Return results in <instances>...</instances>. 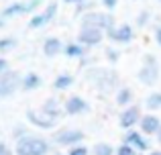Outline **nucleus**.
Here are the masks:
<instances>
[{
    "label": "nucleus",
    "mask_w": 161,
    "mask_h": 155,
    "mask_svg": "<svg viewBox=\"0 0 161 155\" xmlns=\"http://www.w3.org/2000/svg\"><path fill=\"white\" fill-rule=\"evenodd\" d=\"M23 76L14 69H6V72L0 76V98H10L16 90L20 88Z\"/></svg>",
    "instance_id": "obj_4"
},
{
    "label": "nucleus",
    "mask_w": 161,
    "mask_h": 155,
    "mask_svg": "<svg viewBox=\"0 0 161 155\" xmlns=\"http://www.w3.org/2000/svg\"><path fill=\"white\" fill-rule=\"evenodd\" d=\"M41 110H43V112H47L49 116H53L55 120H57L61 114H65V112H63V108H59L57 98H47V100L43 102V106H41Z\"/></svg>",
    "instance_id": "obj_17"
},
{
    "label": "nucleus",
    "mask_w": 161,
    "mask_h": 155,
    "mask_svg": "<svg viewBox=\"0 0 161 155\" xmlns=\"http://www.w3.org/2000/svg\"><path fill=\"white\" fill-rule=\"evenodd\" d=\"M55 14H57V2H51L43 12H35V14L31 16V20H29V27H31V29H41V27H45L49 20H53Z\"/></svg>",
    "instance_id": "obj_12"
},
{
    "label": "nucleus",
    "mask_w": 161,
    "mask_h": 155,
    "mask_svg": "<svg viewBox=\"0 0 161 155\" xmlns=\"http://www.w3.org/2000/svg\"><path fill=\"white\" fill-rule=\"evenodd\" d=\"M137 155H143V153H137Z\"/></svg>",
    "instance_id": "obj_37"
},
{
    "label": "nucleus",
    "mask_w": 161,
    "mask_h": 155,
    "mask_svg": "<svg viewBox=\"0 0 161 155\" xmlns=\"http://www.w3.org/2000/svg\"><path fill=\"white\" fill-rule=\"evenodd\" d=\"M0 145H2V137H0Z\"/></svg>",
    "instance_id": "obj_36"
},
{
    "label": "nucleus",
    "mask_w": 161,
    "mask_h": 155,
    "mask_svg": "<svg viewBox=\"0 0 161 155\" xmlns=\"http://www.w3.org/2000/svg\"><path fill=\"white\" fill-rule=\"evenodd\" d=\"M74 86V76L71 74H59L57 78L53 80V88L55 90H67V88H71Z\"/></svg>",
    "instance_id": "obj_18"
},
{
    "label": "nucleus",
    "mask_w": 161,
    "mask_h": 155,
    "mask_svg": "<svg viewBox=\"0 0 161 155\" xmlns=\"http://www.w3.org/2000/svg\"><path fill=\"white\" fill-rule=\"evenodd\" d=\"M43 53L47 57H55L57 53H63V43L59 37H47L43 43Z\"/></svg>",
    "instance_id": "obj_15"
},
{
    "label": "nucleus",
    "mask_w": 161,
    "mask_h": 155,
    "mask_svg": "<svg viewBox=\"0 0 161 155\" xmlns=\"http://www.w3.org/2000/svg\"><path fill=\"white\" fill-rule=\"evenodd\" d=\"M104 39V31L96 27H82L78 33V43L84 47H94Z\"/></svg>",
    "instance_id": "obj_9"
},
{
    "label": "nucleus",
    "mask_w": 161,
    "mask_h": 155,
    "mask_svg": "<svg viewBox=\"0 0 161 155\" xmlns=\"http://www.w3.org/2000/svg\"><path fill=\"white\" fill-rule=\"evenodd\" d=\"M65 2H69V4H74V2H82V0H65Z\"/></svg>",
    "instance_id": "obj_35"
},
{
    "label": "nucleus",
    "mask_w": 161,
    "mask_h": 155,
    "mask_svg": "<svg viewBox=\"0 0 161 155\" xmlns=\"http://www.w3.org/2000/svg\"><path fill=\"white\" fill-rule=\"evenodd\" d=\"M94 155H114V149L108 143H98L94 147Z\"/></svg>",
    "instance_id": "obj_23"
},
{
    "label": "nucleus",
    "mask_w": 161,
    "mask_h": 155,
    "mask_svg": "<svg viewBox=\"0 0 161 155\" xmlns=\"http://www.w3.org/2000/svg\"><path fill=\"white\" fill-rule=\"evenodd\" d=\"M90 151H88L86 145H75V147H69L67 149V155H88Z\"/></svg>",
    "instance_id": "obj_25"
},
{
    "label": "nucleus",
    "mask_w": 161,
    "mask_h": 155,
    "mask_svg": "<svg viewBox=\"0 0 161 155\" xmlns=\"http://www.w3.org/2000/svg\"><path fill=\"white\" fill-rule=\"evenodd\" d=\"M12 135H14V139L19 141V139H23V137L31 135V133H29V131H27L25 127H20V125H16V127H14V131H12Z\"/></svg>",
    "instance_id": "obj_26"
},
{
    "label": "nucleus",
    "mask_w": 161,
    "mask_h": 155,
    "mask_svg": "<svg viewBox=\"0 0 161 155\" xmlns=\"http://www.w3.org/2000/svg\"><path fill=\"white\" fill-rule=\"evenodd\" d=\"M84 51H86V47L80 43H67L63 45V53H65L67 57H84Z\"/></svg>",
    "instance_id": "obj_20"
},
{
    "label": "nucleus",
    "mask_w": 161,
    "mask_h": 155,
    "mask_svg": "<svg viewBox=\"0 0 161 155\" xmlns=\"http://www.w3.org/2000/svg\"><path fill=\"white\" fill-rule=\"evenodd\" d=\"M122 143L130 145V147H133L137 153H145V151H149V147H151L149 139H147V137L143 135V133L139 131V129L126 131V133H125V139H122Z\"/></svg>",
    "instance_id": "obj_8"
},
{
    "label": "nucleus",
    "mask_w": 161,
    "mask_h": 155,
    "mask_svg": "<svg viewBox=\"0 0 161 155\" xmlns=\"http://www.w3.org/2000/svg\"><path fill=\"white\" fill-rule=\"evenodd\" d=\"M161 129V120L157 114H143L141 123H139V131L143 133L145 137H153L157 135V131Z\"/></svg>",
    "instance_id": "obj_14"
},
{
    "label": "nucleus",
    "mask_w": 161,
    "mask_h": 155,
    "mask_svg": "<svg viewBox=\"0 0 161 155\" xmlns=\"http://www.w3.org/2000/svg\"><path fill=\"white\" fill-rule=\"evenodd\" d=\"M82 141H84V131L71 129V127L59 129L53 135V143H57L59 147H75V145H80Z\"/></svg>",
    "instance_id": "obj_3"
},
{
    "label": "nucleus",
    "mask_w": 161,
    "mask_h": 155,
    "mask_svg": "<svg viewBox=\"0 0 161 155\" xmlns=\"http://www.w3.org/2000/svg\"><path fill=\"white\" fill-rule=\"evenodd\" d=\"M145 104H147L149 110H159L161 108V92H151V94L147 96Z\"/></svg>",
    "instance_id": "obj_21"
},
{
    "label": "nucleus",
    "mask_w": 161,
    "mask_h": 155,
    "mask_svg": "<svg viewBox=\"0 0 161 155\" xmlns=\"http://www.w3.org/2000/svg\"><path fill=\"white\" fill-rule=\"evenodd\" d=\"M149 155H161V151H149Z\"/></svg>",
    "instance_id": "obj_34"
},
{
    "label": "nucleus",
    "mask_w": 161,
    "mask_h": 155,
    "mask_svg": "<svg viewBox=\"0 0 161 155\" xmlns=\"http://www.w3.org/2000/svg\"><path fill=\"white\" fill-rule=\"evenodd\" d=\"M41 4V0H25V2H12L0 12V19L6 20V19H12L16 14H27V12H35L37 6Z\"/></svg>",
    "instance_id": "obj_6"
},
{
    "label": "nucleus",
    "mask_w": 161,
    "mask_h": 155,
    "mask_svg": "<svg viewBox=\"0 0 161 155\" xmlns=\"http://www.w3.org/2000/svg\"><path fill=\"white\" fill-rule=\"evenodd\" d=\"M49 149H51L49 147V141L43 139V137H35V135L23 137L14 145L16 155H47Z\"/></svg>",
    "instance_id": "obj_1"
},
{
    "label": "nucleus",
    "mask_w": 161,
    "mask_h": 155,
    "mask_svg": "<svg viewBox=\"0 0 161 155\" xmlns=\"http://www.w3.org/2000/svg\"><path fill=\"white\" fill-rule=\"evenodd\" d=\"M14 47H16V39L14 37H2V39H0V53L12 51Z\"/></svg>",
    "instance_id": "obj_22"
},
{
    "label": "nucleus",
    "mask_w": 161,
    "mask_h": 155,
    "mask_svg": "<svg viewBox=\"0 0 161 155\" xmlns=\"http://www.w3.org/2000/svg\"><path fill=\"white\" fill-rule=\"evenodd\" d=\"M6 69H8V61L4 59V57H0V76H2Z\"/></svg>",
    "instance_id": "obj_30"
},
{
    "label": "nucleus",
    "mask_w": 161,
    "mask_h": 155,
    "mask_svg": "<svg viewBox=\"0 0 161 155\" xmlns=\"http://www.w3.org/2000/svg\"><path fill=\"white\" fill-rule=\"evenodd\" d=\"M106 55H108V59H110V61H116L118 57H120V53H118V51H114V49H108V51H106Z\"/></svg>",
    "instance_id": "obj_28"
},
{
    "label": "nucleus",
    "mask_w": 161,
    "mask_h": 155,
    "mask_svg": "<svg viewBox=\"0 0 161 155\" xmlns=\"http://www.w3.org/2000/svg\"><path fill=\"white\" fill-rule=\"evenodd\" d=\"M88 110H90V104L78 94L69 96V98L63 102V112H65L67 116H78V114H84V112H88Z\"/></svg>",
    "instance_id": "obj_11"
},
{
    "label": "nucleus",
    "mask_w": 161,
    "mask_h": 155,
    "mask_svg": "<svg viewBox=\"0 0 161 155\" xmlns=\"http://www.w3.org/2000/svg\"><path fill=\"white\" fill-rule=\"evenodd\" d=\"M133 90H130V88H120V90L116 92V104L118 106H129L130 102H133Z\"/></svg>",
    "instance_id": "obj_19"
},
{
    "label": "nucleus",
    "mask_w": 161,
    "mask_h": 155,
    "mask_svg": "<svg viewBox=\"0 0 161 155\" xmlns=\"http://www.w3.org/2000/svg\"><path fill=\"white\" fill-rule=\"evenodd\" d=\"M0 155H14V153H12L10 151V147H8V145H0Z\"/></svg>",
    "instance_id": "obj_29"
},
{
    "label": "nucleus",
    "mask_w": 161,
    "mask_h": 155,
    "mask_svg": "<svg viewBox=\"0 0 161 155\" xmlns=\"http://www.w3.org/2000/svg\"><path fill=\"white\" fill-rule=\"evenodd\" d=\"M147 14H149V12H143V14L139 16V23H141V25H143V23H145V20H147Z\"/></svg>",
    "instance_id": "obj_32"
},
{
    "label": "nucleus",
    "mask_w": 161,
    "mask_h": 155,
    "mask_svg": "<svg viewBox=\"0 0 161 155\" xmlns=\"http://www.w3.org/2000/svg\"><path fill=\"white\" fill-rule=\"evenodd\" d=\"M155 137H157V143L161 145V129H159V131H157V135H155Z\"/></svg>",
    "instance_id": "obj_33"
},
{
    "label": "nucleus",
    "mask_w": 161,
    "mask_h": 155,
    "mask_svg": "<svg viewBox=\"0 0 161 155\" xmlns=\"http://www.w3.org/2000/svg\"><path fill=\"white\" fill-rule=\"evenodd\" d=\"M82 27H96L102 31H110L114 27V16L110 12H88L82 16Z\"/></svg>",
    "instance_id": "obj_5"
},
{
    "label": "nucleus",
    "mask_w": 161,
    "mask_h": 155,
    "mask_svg": "<svg viewBox=\"0 0 161 155\" xmlns=\"http://www.w3.org/2000/svg\"><path fill=\"white\" fill-rule=\"evenodd\" d=\"M100 2H102V6L106 8V10H112V8H116L118 0H100Z\"/></svg>",
    "instance_id": "obj_27"
},
{
    "label": "nucleus",
    "mask_w": 161,
    "mask_h": 155,
    "mask_svg": "<svg viewBox=\"0 0 161 155\" xmlns=\"http://www.w3.org/2000/svg\"><path fill=\"white\" fill-rule=\"evenodd\" d=\"M114 155H137V151H135L130 145H126V143H122V145H118L116 147V151H114Z\"/></svg>",
    "instance_id": "obj_24"
},
{
    "label": "nucleus",
    "mask_w": 161,
    "mask_h": 155,
    "mask_svg": "<svg viewBox=\"0 0 161 155\" xmlns=\"http://www.w3.org/2000/svg\"><path fill=\"white\" fill-rule=\"evenodd\" d=\"M141 108L139 106H126L125 110L120 112V116H118V125H120L122 131H133L135 127H139V123H141Z\"/></svg>",
    "instance_id": "obj_7"
},
{
    "label": "nucleus",
    "mask_w": 161,
    "mask_h": 155,
    "mask_svg": "<svg viewBox=\"0 0 161 155\" xmlns=\"http://www.w3.org/2000/svg\"><path fill=\"white\" fill-rule=\"evenodd\" d=\"M25 116H27V120L33 125V127H37V129H53L55 123H57L53 116H49L47 112H43L41 108H39V110H33V108H29Z\"/></svg>",
    "instance_id": "obj_10"
},
{
    "label": "nucleus",
    "mask_w": 161,
    "mask_h": 155,
    "mask_svg": "<svg viewBox=\"0 0 161 155\" xmlns=\"http://www.w3.org/2000/svg\"><path fill=\"white\" fill-rule=\"evenodd\" d=\"M108 39H112L114 43H129V41H133L135 37V31L130 25H118V27H112L110 31H106Z\"/></svg>",
    "instance_id": "obj_13"
},
{
    "label": "nucleus",
    "mask_w": 161,
    "mask_h": 155,
    "mask_svg": "<svg viewBox=\"0 0 161 155\" xmlns=\"http://www.w3.org/2000/svg\"><path fill=\"white\" fill-rule=\"evenodd\" d=\"M155 39H157V45L161 47V27L155 29Z\"/></svg>",
    "instance_id": "obj_31"
},
{
    "label": "nucleus",
    "mask_w": 161,
    "mask_h": 155,
    "mask_svg": "<svg viewBox=\"0 0 161 155\" xmlns=\"http://www.w3.org/2000/svg\"><path fill=\"white\" fill-rule=\"evenodd\" d=\"M41 86V76L35 72H29L23 76V82H20V88H23L25 92H31V90H37V88Z\"/></svg>",
    "instance_id": "obj_16"
},
{
    "label": "nucleus",
    "mask_w": 161,
    "mask_h": 155,
    "mask_svg": "<svg viewBox=\"0 0 161 155\" xmlns=\"http://www.w3.org/2000/svg\"><path fill=\"white\" fill-rule=\"evenodd\" d=\"M159 80V64H157V57L155 55H145L143 59V65L139 69V82L145 84V86H155Z\"/></svg>",
    "instance_id": "obj_2"
}]
</instances>
